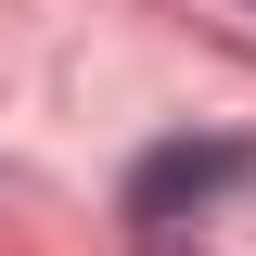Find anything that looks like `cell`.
I'll use <instances>...</instances> for the list:
<instances>
[{
  "label": "cell",
  "instance_id": "6da1fadb",
  "mask_svg": "<svg viewBox=\"0 0 256 256\" xmlns=\"http://www.w3.org/2000/svg\"><path fill=\"white\" fill-rule=\"evenodd\" d=\"M244 141H166V154H141V180H128V218H180V205H205V192L244 180Z\"/></svg>",
  "mask_w": 256,
  "mask_h": 256
}]
</instances>
